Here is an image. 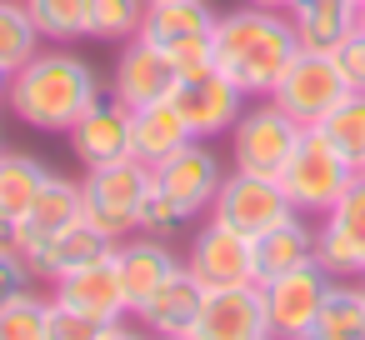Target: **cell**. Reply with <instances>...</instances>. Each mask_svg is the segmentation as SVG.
<instances>
[{
	"label": "cell",
	"instance_id": "cell-1",
	"mask_svg": "<svg viewBox=\"0 0 365 340\" xmlns=\"http://www.w3.org/2000/svg\"><path fill=\"white\" fill-rule=\"evenodd\" d=\"M101 96H106V86L86 56H76L71 46H41V56L26 61L6 81L0 105L31 130H71Z\"/></svg>",
	"mask_w": 365,
	"mask_h": 340
},
{
	"label": "cell",
	"instance_id": "cell-2",
	"mask_svg": "<svg viewBox=\"0 0 365 340\" xmlns=\"http://www.w3.org/2000/svg\"><path fill=\"white\" fill-rule=\"evenodd\" d=\"M295 56H300V36L285 11H265V6L240 0L235 11L215 16V71L235 81L250 101L270 96Z\"/></svg>",
	"mask_w": 365,
	"mask_h": 340
},
{
	"label": "cell",
	"instance_id": "cell-3",
	"mask_svg": "<svg viewBox=\"0 0 365 340\" xmlns=\"http://www.w3.org/2000/svg\"><path fill=\"white\" fill-rule=\"evenodd\" d=\"M355 175H360L355 160H345L320 130H305L300 145H295V155L280 170V190L290 195V205L300 215L320 220V215H330L340 205V195L355 185Z\"/></svg>",
	"mask_w": 365,
	"mask_h": 340
},
{
	"label": "cell",
	"instance_id": "cell-4",
	"mask_svg": "<svg viewBox=\"0 0 365 340\" xmlns=\"http://www.w3.org/2000/svg\"><path fill=\"white\" fill-rule=\"evenodd\" d=\"M150 180H155V170L140 165L135 155L110 160V165H91V170L81 175V215H86L101 235H110V240L135 235V225H140V200H145Z\"/></svg>",
	"mask_w": 365,
	"mask_h": 340
},
{
	"label": "cell",
	"instance_id": "cell-5",
	"mask_svg": "<svg viewBox=\"0 0 365 340\" xmlns=\"http://www.w3.org/2000/svg\"><path fill=\"white\" fill-rule=\"evenodd\" d=\"M215 16L220 11H210L205 0H155L140 36L165 51L180 76H200L215 66Z\"/></svg>",
	"mask_w": 365,
	"mask_h": 340
},
{
	"label": "cell",
	"instance_id": "cell-6",
	"mask_svg": "<svg viewBox=\"0 0 365 340\" xmlns=\"http://www.w3.org/2000/svg\"><path fill=\"white\" fill-rule=\"evenodd\" d=\"M300 135H305V125L295 115H285L270 96H255L240 110L235 130H230V170H250V175H275L280 180V170L295 155Z\"/></svg>",
	"mask_w": 365,
	"mask_h": 340
},
{
	"label": "cell",
	"instance_id": "cell-7",
	"mask_svg": "<svg viewBox=\"0 0 365 340\" xmlns=\"http://www.w3.org/2000/svg\"><path fill=\"white\" fill-rule=\"evenodd\" d=\"M345 96H350V81H345V71L335 66L330 51H300V56L285 66V76L275 81V91H270V101H275L285 115H295L305 130L320 125Z\"/></svg>",
	"mask_w": 365,
	"mask_h": 340
},
{
	"label": "cell",
	"instance_id": "cell-8",
	"mask_svg": "<svg viewBox=\"0 0 365 340\" xmlns=\"http://www.w3.org/2000/svg\"><path fill=\"white\" fill-rule=\"evenodd\" d=\"M295 205H290V195L280 190V180L275 175H250V170H225V180H220V190H215V200H210V210L205 215H215L220 225H230L235 235H245V240H255L260 230H270L275 220H285Z\"/></svg>",
	"mask_w": 365,
	"mask_h": 340
},
{
	"label": "cell",
	"instance_id": "cell-9",
	"mask_svg": "<svg viewBox=\"0 0 365 340\" xmlns=\"http://www.w3.org/2000/svg\"><path fill=\"white\" fill-rule=\"evenodd\" d=\"M175 86H180V71L145 36H130V41L115 46V66H110V81H106V96L110 101H120L125 110H140V105L170 101Z\"/></svg>",
	"mask_w": 365,
	"mask_h": 340
},
{
	"label": "cell",
	"instance_id": "cell-10",
	"mask_svg": "<svg viewBox=\"0 0 365 340\" xmlns=\"http://www.w3.org/2000/svg\"><path fill=\"white\" fill-rule=\"evenodd\" d=\"M190 340H270L265 290L255 280L205 285V300H200V315H195Z\"/></svg>",
	"mask_w": 365,
	"mask_h": 340
},
{
	"label": "cell",
	"instance_id": "cell-11",
	"mask_svg": "<svg viewBox=\"0 0 365 340\" xmlns=\"http://www.w3.org/2000/svg\"><path fill=\"white\" fill-rule=\"evenodd\" d=\"M170 105L180 110V120L190 125L195 140H215V135H230V130H235V120H240V110L250 105V96L210 66V71H200V76H180Z\"/></svg>",
	"mask_w": 365,
	"mask_h": 340
},
{
	"label": "cell",
	"instance_id": "cell-12",
	"mask_svg": "<svg viewBox=\"0 0 365 340\" xmlns=\"http://www.w3.org/2000/svg\"><path fill=\"white\" fill-rule=\"evenodd\" d=\"M46 290H51L56 305H66L76 315H91L101 325H115V320L130 315V300H125V285H120V270H115V250L71 270V275H56Z\"/></svg>",
	"mask_w": 365,
	"mask_h": 340
},
{
	"label": "cell",
	"instance_id": "cell-13",
	"mask_svg": "<svg viewBox=\"0 0 365 340\" xmlns=\"http://www.w3.org/2000/svg\"><path fill=\"white\" fill-rule=\"evenodd\" d=\"M265 290V315H270V340H305L315 325V310L330 290V275L320 265H300L290 275H275L260 285Z\"/></svg>",
	"mask_w": 365,
	"mask_h": 340
},
{
	"label": "cell",
	"instance_id": "cell-14",
	"mask_svg": "<svg viewBox=\"0 0 365 340\" xmlns=\"http://www.w3.org/2000/svg\"><path fill=\"white\" fill-rule=\"evenodd\" d=\"M220 180H225V160L210 150V140H185L170 160L155 165V185H160L165 195H175V200L190 210V220H200V215L210 210Z\"/></svg>",
	"mask_w": 365,
	"mask_h": 340
},
{
	"label": "cell",
	"instance_id": "cell-15",
	"mask_svg": "<svg viewBox=\"0 0 365 340\" xmlns=\"http://www.w3.org/2000/svg\"><path fill=\"white\" fill-rule=\"evenodd\" d=\"M185 270H195L205 285H240L255 280V260H250V240L235 235L230 225H220L215 215H200L190 250H185Z\"/></svg>",
	"mask_w": 365,
	"mask_h": 340
},
{
	"label": "cell",
	"instance_id": "cell-16",
	"mask_svg": "<svg viewBox=\"0 0 365 340\" xmlns=\"http://www.w3.org/2000/svg\"><path fill=\"white\" fill-rule=\"evenodd\" d=\"M115 270H120L125 300H130V310H135V305H145L175 270H185V255H175V245H170L165 235L135 230V235L115 240Z\"/></svg>",
	"mask_w": 365,
	"mask_h": 340
},
{
	"label": "cell",
	"instance_id": "cell-17",
	"mask_svg": "<svg viewBox=\"0 0 365 340\" xmlns=\"http://www.w3.org/2000/svg\"><path fill=\"white\" fill-rule=\"evenodd\" d=\"M71 155L91 170V165H110V160H125L130 155V110L110 96H101L71 130Z\"/></svg>",
	"mask_w": 365,
	"mask_h": 340
},
{
	"label": "cell",
	"instance_id": "cell-18",
	"mask_svg": "<svg viewBox=\"0 0 365 340\" xmlns=\"http://www.w3.org/2000/svg\"><path fill=\"white\" fill-rule=\"evenodd\" d=\"M250 260H255V285L290 275L300 265H315V220L290 210L285 220H275L270 230H260L250 240Z\"/></svg>",
	"mask_w": 365,
	"mask_h": 340
},
{
	"label": "cell",
	"instance_id": "cell-19",
	"mask_svg": "<svg viewBox=\"0 0 365 340\" xmlns=\"http://www.w3.org/2000/svg\"><path fill=\"white\" fill-rule=\"evenodd\" d=\"M200 300H205V280L195 270H175L145 305H135L130 315L160 340V335H190L195 330V315H200Z\"/></svg>",
	"mask_w": 365,
	"mask_h": 340
},
{
	"label": "cell",
	"instance_id": "cell-20",
	"mask_svg": "<svg viewBox=\"0 0 365 340\" xmlns=\"http://www.w3.org/2000/svg\"><path fill=\"white\" fill-rule=\"evenodd\" d=\"M86 215H81V180H71V175H61V170H51L46 175V185L36 190V205L26 210V220H21V230H26V255L36 250V245H46L51 235H61V230H71V225H81Z\"/></svg>",
	"mask_w": 365,
	"mask_h": 340
},
{
	"label": "cell",
	"instance_id": "cell-21",
	"mask_svg": "<svg viewBox=\"0 0 365 340\" xmlns=\"http://www.w3.org/2000/svg\"><path fill=\"white\" fill-rule=\"evenodd\" d=\"M115 250V240L110 235H101L91 220H81V225H71V230H61V235H51L46 245H36L26 260H31V270H36V280H56V275H71V270H81V265H91V260H101V255H110Z\"/></svg>",
	"mask_w": 365,
	"mask_h": 340
},
{
	"label": "cell",
	"instance_id": "cell-22",
	"mask_svg": "<svg viewBox=\"0 0 365 340\" xmlns=\"http://www.w3.org/2000/svg\"><path fill=\"white\" fill-rule=\"evenodd\" d=\"M185 140H195L190 135V125L180 120V110L170 105V101H155V105H140V110H130V155L140 160V165H160V160H170Z\"/></svg>",
	"mask_w": 365,
	"mask_h": 340
},
{
	"label": "cell",
	"instance_id": "cell-23",
	"mask_svg": "<svg viewBox=\"0 0 365 340\" xmlns=\"http://www.w3.org/2000/svg\"><path fill=\"white\" fill-rule=\"evenodd\" d=\"M355 0H290V26L300 36V51H335L355 31Z\"/></svg>",
	"mask_w": 365,
	"mask_h": 340
},
{
	"label": "cell",
	"instance_id": "cell-24",
	"mask_svg": "<svg viewBox=\"0 0 365 340\" xmlns=\"http://www.w3.org/2000/svg\"><path fill=\"white\" fill-rule=\"evenodd\" d=\"M305 340H365V285L360 280H330Z\"/></svg>",
	"mask_w": 365,
	"mask_h": 340
},
{
	"label": "cell",
	"instance_id": "cell-25",
	"mask_svg": "<svg viewBox=\"0 0 365 340\" xmlns=\"http://www.w3.org/2000/svg\"><path fill=\"white\" fill-rule=\"evenodd\" d=\"M51 165L21 150H0V215L26 220V210L36 205V190L46 185Z\"/></svg>",
	"mask_w": 365,
	"mask_h": 340
},
{
	"label": "cell",
	"instance_id": "cell-26",
	"mask_svg": "<svg viewBox=\"0 0 365 340\" xmlns=\"http://www.w3.org/2000/svg\"><path fill=\"white\" fill-rule=\"evenodd\" d=\"M41 46H46V36L26 0H0V71L16 76L26 61L41 56Z\"/></svg>",
	"mask_w": 365,
	"mask_h": 340
},
{
	"label": "cell",
	"instance_id": "cell-27",
	"mask_svg": "<svg viewBox=\"0 0 365 340\" xmlns=\"http://www.w3.org/2000/svg\"><path fill=\"white\" fill-rule=\"evenodd\" d=\"M26 6L51 46L91 41V0H26Z\"/></svg>",
	"mask_w": 365,
	"mask_h": 340
},
{
	"label": "cell",
	"instance_id": "cell-28",
	"mask_svg": "<svg viewBox=\"0 0 365 340\" xmlns=\"http://www.w3.org/2000/svg\"><path fill=\"white\" fill-rule=\"evenodd\" d=\"M310 130H320L345 160L360 165V160H365V91H350V96H345L320 125H310Z\"/></svg>",
	"mask_w": 365,
	"mask_h": 340
},
{
	"label": "cell",
	"instance_id": "cell-29",
	"mask_svg": "<svg viewBox=\"0 0 365 340\" xmlns=\"http://www.w3.org/2000/svg\"><path fill=\"white\" fill-rule=\"evenodd\" d=\"M315 265H320L330 280H360V275H365V260H360L355 240H350L330 215L315 220Z\"/></svg>",
	"mask_w": 365,
	"mask_h": 340
},
{
	"label": "cell",
	"instance_id": "cell-30",
	"mask_svg": "<svg viewBox=\"0 0 365 340\" xmlns=\"http://www.w3.org/2000/svg\"><path fill=\"white\" fill-rule=\"evenodd\" d=\"M51 325V290H21L11 305H0V340H46Z\"/></svg>",
	"mask_w": 365,
	"mask_h": 340
},
{
	"label": "cell",
	"instance_id": "cell-31",
	"mask_svg": "<svg viewBox=\"0 0 365 340\" xmlns=\"http://www.w3.org/2000/svg\"><path fill=\"white\" fill-rule=\"evenodd\" d=\"M150 0H91V41L120 46L130 36H140Z\"/></svg>",
	"mask_w": 365,
	"mask_h": 340
},
{
	"label": "cell",
	"instance_id": "cell-32",
	"mask_svg": "<svg viewBox=\"0 0 365 340\" xmlns=\"http://www.w3.org/2000/svg\"><path fill=\"white\" fill-rule=\"evenodd\" d=\"M185 225H195L190 210L150 180V190H145V200H140V225H135V230H145V235H165V240H170V235H180Z\"/></svg>",
	"mask_w": 365,
	"mask_h": 340
},
{
	"label": "cell",
	"instance_id": "cell-33",
	"mask_svg": "<svg viewBox=\"0 0 365 340\" xmlns=\"http://www.w3.org/2000/svg\"><path fill=\"white\" fill-rule=\"evenodd\" d=\"M330 220L355 240V250H360V260H365V175H355V185L340 195V205L330 210Z\"/></svg>",
	"mask_w": 365,
	"mask_h": 340
},
{
	"label": "cell",
	"instance_id": "cell-34",
	"mask_svg": "<svg viewBox=\"0 0 365 340\" xmlns=\"http://www.w3.org/2000/svg\"><path fill=\"white\" fill-rule=\"evenodd\" d=\"M101 320H91V315H76V310H66V305H56L51 300V325H46V340H101Z\"/></svg>",
	"mask_w": 365,
	"mask_h": 340
},
{
	"label": "cell",
	"instance_id": "cell-35",
	"mask_svg": "<svg viewBox=\"0 0 365 340\" xmlns=\"http://www.w3.org/2000/svg\"><path fill=\"white\" fill-rule=\"evenodd\" d=\"M330 56H335V66L345 71L350 91H365V31L355 26V31H350V36H345V41H340Z\"/></svg>",
	"mask_w": 365,
	"mask_h": 340
},
{
	"label": "cell",
	"instance_id": "cell-36",
	"mask_svg": "<svg viewBox=\"0 0 365 340\" xmlns=\"http://www.w3.org/2000/svg\"><path fill=\"white\" fill-rule=\"evenodd\" d=\"M31 285H36V270H31L26 255H0V305H11Z\"/></svg>",
	"mask_w": 365,
	"mask_h": 340
},
{
	"label": "cell",
	"instance_id": "cell-37",
	"mask_svg": "<svg viewBox=\"0 0 365 340\" xmlns=\"http://www.w3.org/2000/svg\"><path fill=\"white\" fill-rule=\"evenodd\" d=\"M0 255H26V230L11 215H0Z\"/></svg>",
	"mask_w": 365,
	"mask_h": 340
},
{
	"label": "cell",
	"instance_id": "cell-38",
	"mask_svg": "<svg viewBox=\"0 0 365 340\" xmlns=\"http://www.w3.org/2000/svg\"><path fill=\"white\" fill-rule=\"evenodd\" d=\"M101 340H155V335H150V330H145L135 315H125V320L106 325V330H101Z\"/></svg>",
	"mask_w": 365,
	"mask_h": 340
},
{
	"label": "cell",
	"instance_id": "cell-39",
	"mask_svg": "<svg viewBox=\"0 0 365 340\" xmlns=\"http://www.w3.org/2000/svg\"><path fill=\"white\" fill-rule=\"evenodd\" d=\"M245 6H265V11H290V0H245Z\"/></svg>",
	"mask_w": 365,
	"mask_h": 340
},
{
	"label": "cell",
	"instance_id": "cell-40",
	"mask_svg": "<svg viewBox=\"0 0 365 340\" xmlns=\"http://www.w3.org/2000/svg\"><path fill=\"white\" fill-rule=\"evenodd\" d=\"M6 81H11V76H6V71H0V101H6Z\"/></svg>",
	"mask_w": 365,
	"mask_h": 340
},
{
	"label": "cell",
	"instance_id": "cell-41",
	"mask_svg": "<svg viewBox=\"0 0 365 340\" xmlns=\"http://www.w3.org/2000/svg\"><path fill=\"white\" fill-rule=\"evenodd\" d=\"M160 340H190V335H160Z\"/></svg>",
	"mask_w": 365,
	"mask_h": 340
},
{
	"label": "cell",
	"instance_id": "cell-42",
	"mask_svg": "<svg viewBox=\"0 0 365 340\" xmlns=\"http://www.w3.org/2000/svg\"><path fill=\"white\" fill-rule=\"evenodd\" d=\"M0 150H6V125H0Z\"/></svg>",
	"mask_w": 365,
	"mask_h": 340
},
{
	"label": "cell",
	"instance_id": "cell-43",
	"mask_svg": "<svg viewBox=\"0 0 365 340\" xmlns=\"http://www.w3.org/2000/svg\"><path fill=\"white\" fill-rule=\"evenodd\" d=\"M360 175H365V160H360Z\"/></svg>",
	"mask_w": 365,
	"mask_h": 340
},
{
	"label": "cell",
	"instance_id": "cell-44",
	"mask_svg": "<svg viewBox=\"0 0 365 340\" xmlns=\"http://www.w3.org/2000/svg\"><path fill=\"white\" fill-rule=\"evenodd\" d=\"M355 6H365V0H355Z\"/></svg>",
	"mask_w": 365,
	"mask_h": 340
},
{
	"label": "cell",
	"instance_id": "cell-45",
	"mask_svg": "<svg viewBox=\"0 0 365 340\" xmlns=\"http://www.w3.org/2000/svg\"><path fill=\"white\" fill-rule=\"evenodd\" d=\"M360 285H365V275H360Z\"/></svg>",
	"mask_w": 365,
	"mask_h": 340
},
{
	"label": "cell",
	"instance_id": "cell-46",
	"mask_svg": "<svg viewBox=\"0 0 365 340\" xmlns=\"http://www.w3.org/2000/svg\"><path fill=\"white\" fill-rule=\"evenodd\" d=\"M150 6H155V0H150Z\"/></svg>",
	"mask_w": 365,
	"mask_h": 340
}]
</instances>
